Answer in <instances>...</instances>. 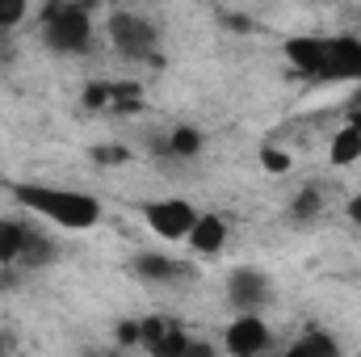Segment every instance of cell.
I'll return each mask as SVG.
<instances>
[{
    "mask_svg": "<svg viewBox=\"0 0 361 357\" xmlns=\"http://www.w3.org/2000/svg\"><path fill=\"white\" fill-rule=\"evenodd\" d=\"M180 357H219V353H214L210 341H193V337H189V345H185V353Z\"/></svg>",
    "mask_w": 361,
    "mask_h": 357,
    "instance_id": "d4e9b609",
    "label": "cell"
},
{
    "mask_svg": "<svg viewBox=\"0 0 361 357\" xmlns=\"http://www.w3.org/2000/svg\"><path fill=\"white\" fill-rule=\"evenodd\" d=\"M319 206H324V202H319V189L307 185V189L294 193V202H290V219H294V223H311V219L319 214Z\"/></svg>",
    "mask_w": 361,
    "mask_h": 357,
    "instance_id": "e0dca14e",
    "label": "cell"
},
{
    "mask_svg": "<svg viewBox=\"0 0 361 357\" xmlns=\"http://www.w3.org/2000/svg\"><path fill=\"white\" fill-rule=\"evenodd\" d=\"M328 160H332L336 169H349L353 160H361V135L353 131V126H345V131H336V135H332Z\"/></svg>",
    "mask_w": 361,
    "mask_h": 357,
    "instance_id": "4fadbf2b",
    "label": "cell"
},
{
    "mask_svg": "<svg viewBox=\"0 0 361 357\" xmlns=\"http://www.w3.org/2000/svg\"><path fill=\"white\" fill-rule=\"evenodd\" d=\"M89 156L101 164V169H114V164H126V160H130V152H126L122 143H97Z\"/></svg>",
    "mask_w": 361,
    "mask_h": 357,
    "instance_id": "d6986e66",
    "label": "cell"
},
{
    "mask_svg": "<svg viewBox=\"0 0 361 357\" xmlns=\"http://www.w3.org/2000/svg\"><path fill=\"white\" fill-rule=\"evenodd\" d=\"M173 320H160V315H147V320H139V332H143V349L156 341V337H164V328H169Z\"/></svg>",
    "mask_w": 361,
    "mask_h": 357,
    "instance_id": "cb8c5ba5",
    "label": "cell"
},
{
    "mask_svg": "<svg viewBox=\"0 0 361 357\" xmlns=\"http://www.w3.org/2000/svg\"><path fill=\"white\" fill-rule=\"evenodd\" d=\"M109 357H118V353H109Z\"/></svg>",
    "mask_w": 361,
    "mask_h": 357,
    "instance_id": "4dcf8cb0",
    "label": "cell"
},
{
    "mask_svg": "<svg viewBox=\"0 0 361 357\" xmlns=\"http://www.w3.org/2000/svg\"><path fill=\"white\" fill-rule=\"evenodd\" d=\"M302 349H307V357H341V345L328 337V332H319V328H307L302 337Z\"/></svg>",
    "mask_w": 361,
    "mask_h": 357,
    "instance_id": "ac0fdd59",
    "label": "cell"
},
{
    "mask_svg": "<svg viewBox=\"0 0 361 357\" xmlns=\"http://www.w3.org/2000/svg\"><path fill=\"white\" fill-rule=\"evenodd\" d=\"M114 345L118 349H130V345H143V332H139V320H122L114 328Z\"/></svg>",
    "mask_w": 361,
    "mask_h": 357,
    "instance_id": "7402d4cb",
    "label": "cell"
},
{
    "mask_svg": "<svg viewBox=\"0 0 361 357\" xmlns=\"http://www.w3.org/2000/svg\"><path fill=\"white\" fill-rule=\"evenodd\" d=\"M164 152H169V156H180V160H185V156H197V152H202V131H197V126H177V131L164 139Z\"/></svg>",
    "mask_w": 361,
    "mask_h": 357,
    "instance_id": "5bb4252c",
    "label": "cell"
},
{
    "mask_svg": "<svg viewBox=\"0 0 361 357\" xmlns=\"http://www.w3.org/2000/svg\"><path fill=\"white\" fill-rule=\"evenodd\" d=\"M185 345H189L185 328H180V324H169L164 337H156V341L147 345V357H180L185 353Z\"/></svg>",
    "mask_w": 361,
    "mask_h": 357,
    "instance_id": "9a60e30c",
    "label": "cell"
},
{
    "mask_svg": "<svg viewBox=\"0 0 361 357\" xmlns=\"http://www.w3.org/2000/svg\"><path fill=\"white\" fill-rule=\"evenodd\" d=\"M269 324L261 315H240L227 328V353L231 357H261L269 349Z\"/></svg>",
    "mask_w": 361,
    "mask_h": 357,
    "instance_id": "8992f818",
    "label": "cell"
},
{
    "mask_svg": "<svg viewBox=\"0 0 361 357\" xmlns=\"http://www.w3.org/2000/svg\"><path fill=\"white\" fill-rule=\"evenodd\" d=\"M13 202H21L25 210L51 219L63 231H89L101 223V202L80 189H59V185H34V181H8Z\"/></svg>",
    "mask_w": 361,
    "mask_h": 357,
    "instance_id": "6da1fadb",
    "label": "cell"
},
{
    "mask_svg": "<svg viewBox=\"0 0 361 357\" xmlns=\"http://www.w3.org/2000/svg\"><path fill=\"white\" fill-rule=\"evenodd\" d=\"M223 21H227L231 30H252V21H248V17H240V13H223Z\"/></svg>",
    "mask_w": 361,
    "mask_h": 357,
    "instance_id": "484cf974",
    "label": "cell"
},
{
    "mask_svg": "<svg viewBox=\"0 0 361 357\" xmlns=\"http://www.w3.org/2000/svg\"><path fill=\"white\" fill-rule=\"evenodd\" d=\"M109 109L114 114H139L143 109V85L139 80H109Z\"/></svg>",
    "mask_w": 361,
    "mask_h": 357,
    "instance_id": "7c38bea8",
    "label": "cell"
},
{
    "mask_svg": "<svg viewBox=\"0 0 361 357\" xmlns=\"http://www.w3.org/2000/svg\"><path fill=\"white\" fill-rule=\"evenodd\" d=\"M143 214H147V227H152L156 236H164V240H189V231H193V223H197V210H193V202H185V198L152 202Z\"/></svg>",
    "mask_w": 361,
    "mask_h": 357,
    "instance_id": "277c9868",
    "label": "cell"
},
{
    "mask_svg": "<svg viewBox=\"0 0 361 357\" xmlns=\"http://www.w3.org/2000/svg\"><path fill=\"white\" fill-rule=\"evenodd\" d=\"M25 17V0H0V30H13Z\"/></svg>",
    "mask_w": 361,
    "mask_h": 357,
    "instance_id": "603a6c76",
    "label": "cell"
},
{
    "mask_svg": "<svg viewBox=\"0 0 361 357\" xmlns=\"http://www.w3.org/2000/svg\"><path fill=\"white\" fill-rule=\"evenodd\" d=\"M109 38H114V47H118V55H126V59H139V63L152 59V63H160V55H156L160 34H156V25H152L147 17L126 13V8L109 13Z\"/></svg>",
    "mask_w": 361,
    "mask_h": 357,
    "instance_id": "3957f363",
    "label": "cell"
},
{
    "mask_svg": "<svg viewBox=\"0 0 361 357\" xmlns=\"http://www.w3.org/2000/svg\"><path fill=\"white\" fill-rule=\"evenodd\" d=\"M281 357H307V349H302V341H294V345H290V349H286Z\"/></svg>",
    "mask_w": 361,
    "mask_h": 357,
    "instance_id": "f1b7e54d",
    "label": "cell"
},
{
    "mask_svg": "<svg viewBox=\"0 0 361 357\" xmlns=\"http://www.w3.org/2000/svg\"><path fill=\"white\" fill-rule=\"evenodd\" d=\"M130 273L143 277V282H180V277H193V269L173 261V257H160V253H139L130 261Z\"/></svg>",
    "mask_w": 361,
    "mask_h": 357,
    "instance_id": "9c48e42d",
    "label": "cell"
},
{
    "mask_svg": "<svg viewBox=\"0 0 361 357\" xmlns=\"http://www.w3.org/2000/svg\"><path fill=\"white\" fill-rule=\"evenodd\" d=\"M349 126H353V131L361 135V109H353V114H349Z\"/></svg>",
    "mask_w": 361,
    "mask_h": 357,
    "instance_id": "f546056e",
    "label": "cell"
},
{
    "mask_svg": "<svg viewBox=\"0 0 361 357\" xmlns=\"http://www.w3.org/2000/svg\"><path fill=\"white\" fill-rule=\"evenodd\" d=\"M328 80H361V38L353 34H336L328 38Z\"/></svg>",
    "mask_w": 361,
    "mask_h": 357,
    "instance_id": "ba28073f",
    "label": "cell"
},
{
    "mask_svg": "<svg viewBox=\"0 0 361 357\" xmlns=\"http://www.w3.org/2000/svg\"><path fill=\"white\" fill-rule=\"evenodd\" d=\"M92 38L89 25V8L85 4H68V0H55L42 8V42L59 55H85Z\"/></svg>",
    "mask_w": 361,
    "mask_h": 357,
    "instance_id": "7a4b0ae2",
    "label": "cell"
},
{
    "mask_svg": "<svg viewBox=\"0 0 361 357\" xmlns=\"http://www.w3.org/2000/svg\"><path fill=\"white\" fill-rule=\"evenodd\" d=\"M269 277L261 273V269H235L231 277H227V303L240 311V315H257L261 307H269Z\"/></svg>",
    "mask_w": 361,
    "mask_h": 357,
    "instance_id": "5b68a950",
    "label": "cell"
},
{
    "mask_svg": "<svg viewBox=\"0 0 361 357\" xmlns=\"http://www.w3.org/2000/svg\"><path fill=\"white\" fill-rule=\"evenodd\" d=\"M189 244H193V253L214 257V253L227 244V223H223L219 214H197V223H193V231H189Z\"/></svg>",
    "mask_w": 361,
    "mask_h": 357,
    "instance_id": "30bf717a",
    "label": "cell"
},
{
    "mask_svg": "<svg viewBox=\"0 0 361 357\" xmlns=\"http://www.w3.org/2000/svg\"><path fill=\"white\" fill-rule=\"evenodd\" d=\"M55 261V244L47 240V236H38V231H30V244H25V257H21V265L17 269H42Z\"/></svg>",
    "mask_w": 361,
    "mask_h": 357,
    "instance_id": "2e32d148",
    "label": "cell"
},
{
    "mask_svg": "<svg viewBox=\"0 0 361 357\" xmlns=\"http://www.w3.org/2000/svg\"><path fill=\"white\" fill-rule=\"evenodd\" d=\"M261 164H265V173L281 177V173H290V152H281V147L265 143V147H261Z\"/></svg>",
    "mask_w": 361,
    "mask_h": 357,
    "instance_id": "ffe728a7",
    "label": "cell"
},
{
    "mask_svg": "<svg viewBox=\"0 0 361 357\" xmlns=\"http://www.w3.org/2000/svg\"><path fill=\"white\" fill-rule=\"evenodd\" d=\"M349 219H353V223L361 227V189L353 193V198H349Z\"/></svg>",
    "mask_w": 361,
    "mask_h": 357,
    "instance_id": "83f0119b",
    "label": "cell"
},
{
    "mask_svg": "<svg viewBox=\"0 0 361 357\" xmlns=\"http://www.w3.org/2000/svg\"><path fill=\"white\" fill-rule=\"evenodd\" d=\"M17 282H21V277H17L13 269H0V290H17Z\"/></svg>",
    "mask_w": 361,
    "mask_h": 357,
    "instance_id": "4316f807",
    "label": "cell"
},
{
    "mask_svg": "<svg viewBox=\"0 0 361 357\" xmlns=\"http://www.w3.org/2000/svg\"><path fill=\"white\" fill-rule=\"evenodd\" d=\"M281 51L307 76H324V68H328V38H319V34H294L281 42Z\"/></svg>",
    "mask_w": 361,
    "mask_h": 357,
    "instance_id": "52a82bcc",
    "label": "cell"
},
{
    "mask_svg": "<svg viewBox=\"0 0 361 357\" xmlns=\"http://www.w3.org/2000/svg\"><path fill=\"white\" fill-rule=\"evenodd\" d=\"M25 244H30V227H21V223H13V219H0V269L21 265Z\"/></svg>",
    "mask_w": 361,
    "mask_h": 357,
    "instance_id": "8fae6325",
    "label": "cell"
},
{
    "mask_svg": "<svg viewBox=\"0 0 361 357\" xmlns=\"http://www.w3.org/2000/svg\"><path fill=\"white\" fill-rule=\"evenodd\" d=\"M80 105L85 109H109V80H92L89 89H85V97H80Z\"/></svg>",
    "mask_w": 361,
    "mask_h": 357,
    "instance_id": "44dd1931",
    "label": "cell"
}]
</instances>
